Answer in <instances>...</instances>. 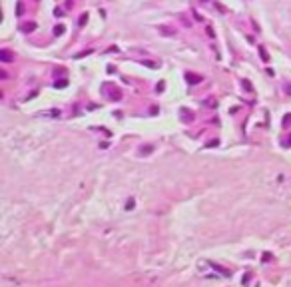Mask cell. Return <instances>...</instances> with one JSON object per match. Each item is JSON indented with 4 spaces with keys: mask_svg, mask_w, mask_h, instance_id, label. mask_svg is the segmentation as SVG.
I'll use <instances>...</instances> for the list:
<instances>
[{
    "mask_svg": "<svg viewBox=\"0 0 291 287\" xmlns=\"http://www.w3.org/2000/svg\"><path fill=\"white\" fill-rule=\"evenodd\" d=\"M259 56H261V60H263V62H267V60H269V56H267L265 48H259Z\"/></svg>",
    "mask_w": 291,
    "mask_h": 287,
    "instance_id": "cell-5",
    "label": "cell"
},
{
    "mask_svg": "<svg viewBox=\"0 0 291 287\" xmlns=\"http://www.w3.org/2000/svg\"><path fill=\"white\" fill-rule=\"evenodd\" d=\"M144 66H148V68H158L160 64H156V62H152V60H146V62H144Z\"/></svg>",
    "mask_w": 291,
    "mask_h": 287,
    "instance_id": "cell-7",
    "label": "cell"
},
{
    "mask_svg": "<svg viewBox=\"0 0 291 287\" xmlns=\"http://www.w3.org/2000/svg\"><path fill=\"white\" fill-rule=\"evenodd\" d=\"M132 207H134V200H130V202L126 204V209H132Z\"/></svg>",
    "mask_w": 291,
    "mask_h": 287,
    "instance_id": "cell-10",
    "label": "cell"
},
{
    "mask_svg": "<svg viewBox=\"0 0 291 287\" xmlns=\"http://www.w3.org/2000/svg\"><path fill=\"white\" fill-rule=\"evenodd\" d=\"M158 30L162 32V34H166V36H171V34H175L171 28H167V26H158Z\"/></svg>",
    "mask_w": 291,
    "mask_h": 287,
    "instance_id": "cell-4",
    "label": "cell"
},
{
    "mask_svg": "<svg viewBox=\"0 0 291 287\" xmlns=\"http://www.w3.org/2000/svg\"><path fill=\"white\" fill-rule=\"evenodd\" d=\"M36 30V22H24L20 26V32H34Z\"/></svg>",
    "mask_w": 291,
    "mask_h": 287,
    "instance_id": "cell-2",
    "label": "cell"
},
{
    "mask_svg": "<svg viewBox=\"0 0 291 287\" xmlns=\"http://www.w3.org/2000/svg\"><path fill=\"white\" fill-rule=\"evenodd\" d=\"M62 32H64V26H62V24H58V26L54 28V34H56V36H60Z\"/></svg>",
    "mask_w": 291,
    "mask_h": 287,
    "instance_id": "cell-6",
    "label": "cell"
},
{
    "mask_svg": "<svg viewBox=\"0 0 291 287\" xmlns=\"http://www.w3.org/2000/svg\"><path fill=\"white\" fill-rule=\"evenodd\" d=\"M86 22H88V14H82V18L78 20V26H84Z\"/></svg>",
    "mask_w": 291,
    "mask_h": 287,
    "instance_id": "cell-8",
    "label": "cell"
},
{
    "mask_svg": "<svg viewBox=\"0 0 291 287\" xmlns=\"http://www.w3.org/2000/svg\"><path fill=\"white\" fill-rule=\"evenodd\" d=\"M185 78L190 80V84H198V82H202L204 78L202 76H198V74H185Z\"/></svg>",
    "mask_w": 291,
    "mask_h": 287,
    "instance_id": "cell-3",
    "label": "cell"
},
{
    "mask_svg": "<svg viewBox=\"0 0 291 287\" xmlns=\"http://www.w3.org/2000/svg\"><path fill=\"white\" fill-rule=\"evenodd\" d=\"M0 60L2 62H12L14 60V54L10 50H0Z\"/></svg>",
    "mask_w": 291,
    "mask_h": 287,
    "instance_id": "cell-1",
    "label": "cell"
},
{
    "mask_svg": "<svg viewBox=\"0 0 291 287\" xmlns=\"http://www.w3.org/2000/svg\"><path fill=\"white\" fill-rule=\"evenodd\" d=\"M66 84H68V82H66V80H58V82L54 84V86H56V88H64Z\"/></svg>",
    "mask_w": 291,
    "mask_h": 287,
    "instance_id": "cell-9",
    "label": "cell"
}]
</instances>
